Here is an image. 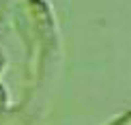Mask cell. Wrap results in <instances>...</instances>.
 <instances>
[{
    "mask_svg": "<svg viewBox=\"0 0 131 125\" xmlns=\"http://www.w3.org/2000/svg\"><path fill=\"white\" fill-rule=\"evenodd\" d=\"M11 24L26 52V80L30 93L32 80L39 84L47 71V65L60 52L58 22L50 0H17L13 4Z\"/></svg>",
    "mask_w": 131,
    "mask_h": 125,
    "instance_id": "1",
    "label": "cell"
},
{
    "mask_svg": "<svg viewBox=\"0 0 131 125\" xmlns=\"http://www.w3.org/2000/svg\"><path fill=\"white\" fill-rule=\"evenodd\" d=\"M13 4L11 0H0V32L7 28V24H11V17H13Z\"/></svg>",
    "mask_w": 131,
    "mask_h": 125,
    "instance_id": "2",
    "label": "cell"
},
{
    "mask_svg": "<svg viewBox=\"0 0 131 125\" xmlns=\"http://www.w3.org/2000/svg\"><path fill=\"white\" fill-rule=\"evenodd\" d=\"M11 108H13V106H11V93H9L7 84H4V82H0V114L9 112Z\"/></svg>",
    "mask_w": 131,
    "mask_h": 125,
    "instance_id": "3",
    "label": "cell"
},
{
    "mask_svg": "<svg viewBox=\"0 0 131 125\" xmlns=\"http://www.w3.org/2000/svg\"><path fill=\"white\" fill-rule=\"evenodd\" d=\"M7 67H9V56H7V50L0 45V75L7 71Z\"/></svg>",
    "mask_w": 131,
    "mask_h": 125,
    "instance_id": "4",
    "label": "cell"
}]
</instances>
